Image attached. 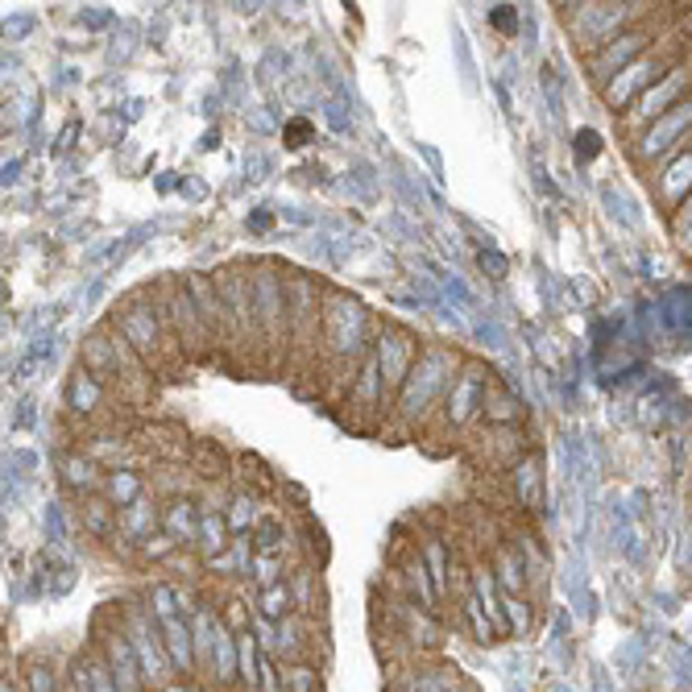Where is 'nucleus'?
<instances>
[{"label":"nucleus","instance_id":"nucleus-3","mask_svg":"<svg viewBox=\"0 0 692 692\" xmlns=\"http://www.w3.org/2000/svg\"><path fill=\"white\" fill-rule=\"evenodd\" d=\"M162 635V646H166V659L175 671H195V646H191V626L187 618H166V623H154Z\"/></svg>","mask_w":692,"mask_h":692},{"label":"nucleus","instance_id":"nucleus-5","mask_svg":"<svg viewBox=\"0 0 692 692\" xmlns=\"http://www.w3.org/2000/svg\"><path fill=\"white\" fill-rule=\"evenodd\" d=\"M464 676L457 668H427V671H407L394 692H464Z\"/></svg>","mask_w":692,"mask_h":692},{"label":"nucleus","instance_id":"nucleus-17","mask_svg":"<svg viewBox=\"0 0 692 692\" xmlns=\"http://www.w3.org/2000/svg\"><path fill=\"white\" fill-rule=\"evenodd\" d=\"M0 676H4V659H0Z\"/></svg>","mask_w":692,"mask_h":692},{"label":"nucleus","instance_id":"nucleus-6","mask_svg":"<svg viewBox=\"0 0 692 692\" xmlns=\"http://www.w3.org/2000/svg\"><path fill=\"white\" fill-rule=\"evenodd\" d=\"M79 514L92 535H116V507L104 494H79Z\"/></svg>","mask_w":692,"mask_h":692},{"label":"nucleus","instance_id":"nucleus-11","mask_svg":"<svg viewBox=\"0 0 692 692\" xmlns=\"http://www.w3.org/2000/svg\"><path fill=\"white\" fill-rule=\"evenodd\" d=\"M498 568H502V585H507V593L510 598H518V593L527 589V564L510 552V548H502V552H498Z\"/></svg>","mask_w":692,"mask_h":692},{"label":"nucleus","instance_id":"nucleus-16","mask_svg":"<svg viewBox=\"0 0 692 692\" xmlns=\"http://www.w3.org/2000/svg\"><path fill=\"white\" fill-rule=\"evenodd\" d=\"M0 692H17V680H13V676H0Z\"/></svg>","mask_w":692,"mask_h":692},{"label":"nucleus","instance_id":"nucleus-8","mask_svg":"<svg viewBox=\"0 0 692 692\" xmlns=\"http://www.w3.org/2000/svg\"><path fill=\"white\" fill-rule=\"evenodd\" d=\"M22 684H25V692H63L59 676H54V664H47L42 655H29Z\"/></svg>","mask_w":692,"mask_h":692},{"label":"nucleus","instance_id":"nucleus-1","mask_svg":"<svg viewBox=\"0 0 692 692\" xmlns=\"http://www.w3.org/2000/svg\"><path fill=\"white\" fill-rule=\"evenodd\" d=\"M120 630H125V643L133 651V659H138L141 676H145V689H166L170 680H175V668H170V659H166V646H162V635L154 618L141 610V605H129V610H120Z\"/></svg>","mask_w":692,"mask_h":692},{"label":"nucleus","instance_id":"nucleus-14","mask_svg":"<svg viewBox=\"0 0 692 692\" xmlns=\"http://www.w3.org/2000/svg\"><path fill=\"white\" fill-rule=\"evenodd\" d=\"M141 552L154 555V560H166V555L179 552V543H175L170 535H150V539H141Z\"/></svg>","mask_w":692,"mask_h":692},{"label":"nucleus","instance_id":"nucleus-12","mask_svg":"<svg viewBox=\"0 0 692 692\" xmlns=\"http://www.w3.org/2000/svg\"><path fill=\"white\" fill-rule=\"evenodd\" d=\"M191 457V469L200 473V477H208V482H216V477H225L229 473V464H225V457H220V448H212V444H200L195 452H187Z\"/></svg>","mask_w":692,"mask_h":692},{"label":"nucleus","instance_id":"nucleus-15","mask_svg":"<svg viewBox=\"0 0 692 692\" xmlns=\"http://www.w3.org/2000/svg\"><path fill=\"white\" fill-rule=\"evenodd\" d=\"M507 605H510V623H514V630H518V635H527V630H531V610H527V601L507 598Z\"/></svg>","mask_w":692,"mask_h":692},{"label":"nucleus","instance_id":"nucleus-2","mask_svg":"<svg viewBox=\"0 0 692 692\" xmlns=\"http://www.w3.org/2000/svg\"><path fill=\"white\" fill-rule=\"evenodd\" d=\"M95 651H100L104 668H108V676H113L116 692H150L145 689V676H141V668H138V659H133V651H129V643H125L120 623H116V630H108V635L95 643Z\"/></svg>","mask_w":692,"mask_h":692},{"label":"nucleus","instance_id":"nucleus-10","mask_svg":"<svg viewBox=\"0 0 692 692\" xmlns=\"http://www.w3.org/2000/svg\"><path fill=\"white\" fill-rule=\"evenodd\" d=\"M278 680H282V692H323L320 671L311 668V664H286V668L278 671Z\"/></svg>","mask_w":692,"mask_h":692},{"label":"nucleus","instance_id":"nucleus-7","mask_svg":"<svg viewBox=\"0 0 692 692\" xmlns=\"http://www.w3.org/2000/svg\"><path fill=\"white\" fill-rule=\"evenodd\" d=\"M286 593H291V610L295 614H316V605H320V593H316V573L311 568H299V573H291L286 577Z\"/></svg>","mask_w":692,"mask_h":692},{"label":"nucleus","instance_id":"nucleus-9","mask_svg":"<svg viewBox=\"0 0 692 692\" xmlns=\"http://www.w3.org/2000/svg\"><path fill=\"white\" fill-rule=\"evenodd\" d=\"M261 614L257 618H266V623H282L286 614H295L291 610V593H286V580H278V585H270V589H261Z\"/></svg>","mask_w":692,"mask_h":692},{"label":"nucleus","instance_id":"nucleus-13","mask_svg":"<svg viewBox=\"0 0 692 692\" xmlns=\"http://www.w3.org/2000/svg\"><path fill=\"white\" fill-rule=\"evenodd\" d=\"M204 555L216 560V552H225V543H229V523H225V514H204Z\"/></svg>","mask_w":692,"mask_h":692},{"label":"nucleus","instance_id":"nucleus-4","mask_svg":"<svg viewBox=\"0 0 692 692\" xmlns=\"http://www.w3.org/2000/svg\"><path fill=\"white\" fill-rule=\"evenodd\" d=\"M59 469H63L67 489H75V494H100V485H104V473L88 452H63Z\"/></svg>","mask_w":692,"mask_h":692}]
</instances>
